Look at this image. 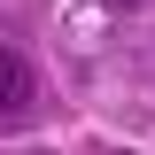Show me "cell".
I'll return each instance as SVG.
<instances>
[{"mask_svg": "<svg viewBox=\"0 0 155 155\" xmlns=\"http://www.w3.org/2000/svg\"><path fill=\"white\" fill-rule=\"evenodd\" d=\"M39 116V62L23 47H0V132H23Z\"/></svg>", "mask_w": 155, "mask_h": 155, "instance_id": "1", "label": "cell"}]
</instances>
